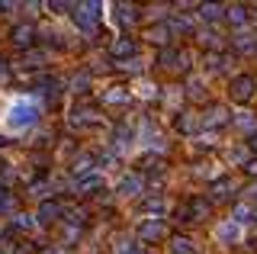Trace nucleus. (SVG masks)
<instances>
[{"mask_svg": "<svg viewBox=\"0 0 257 254\" xmlns=\"http://www.w3.org/2000/svg\"><path fill=\"white\" fill-rule=\"evenodd\" d=\"M39 119H42V106H39L36 100L16 97L4 113V125H7V132H26V129H32V125L39 122Z\"/></svg>", "mask_w": 257, "mask_h": 254, "instance_id": "nucleus-1", "label": "nucleus"}, {"mask_svg": "<svg viewBox=\"0 0 257 254\" xmlns=\"http://www.w3.org/2000/svg\"><path fill=\"white\" fill-rule=\"evenodd\" d=\"M103 13H106V7H103L100 0H87V4H77L74 7V23H77L80 29H87V33H90L96 23L103 20Z\"/></svg>", "mask_w": 257, "mask_h": 254, "instance_id": "nucleus-2", "label": "nucleus"}, {"mask_svg": "<svg viewBox=\"0 0 257 254\" xmlns=\"http://www.w3.org/2000/svg\"><path fill=\"white\" fill-rule=\"evenodd\" d=\"M254 90H257L254 77L251 74H238L235 81H231V87H228V97H231V103H247L254 97Z\"/></svg>", "mask_w": 257, "mask_h": 254, "instance_id": "nucleus-3", "label": "nucleus"}, {"mask_svg": "<svg viewBox=\"0 0 257 254\" xmlns=\"http://www.w3.org/2000/svg\"><path fill=\"white\" fill-rule=\"evenodd\" d=\"M164 232H167V225H164L161 219H142L139 228H135V238H139V241H145V244H151V241H161V238H164Z\"/></svg>", "mask_w": 257, "mask_h": 254, "instance_id": "nucleus-4", "label": "nucleus"}, {"mask_svg": "<svg viewBox=\"0 0 257 254\" xmlns=\"http://www.w3.org/2000/svg\"><path fill=\"white\" fill-rule=\"evenodd\" d=\"M142 187H145V177H142L139 171H132V174H125V177L119 180L116 193H119V196H139V193H142Z\"/></svg>", "mask_w": 257, "mask_h": 254, "instance_id": "nucleus-5", "label": "nucleus"}, {"mask_svg": "<svg viewBox=\"0 0 257 254\" xmlns=\"http://www.w3.org/2000/svg\"><path fill=\"white\" fill-rule=\"evenodd\" d=\"M241 222H235V219H228V222H222L219 228H215V238H219L222 244H235V241H241Z\"/></svg>", "mask_w": 257, "mask_h": 254, "instance_id": "nucleus-6", "label": "nucleus"}, {"mask_svg": "<svg viewBox=\"0 0 257 254\" xmlns=\"http://www.w3.org/2000/svg\"><path fill=\"white\" fill-rule=\"evenodd\" d=\"M112 58H128V55H135V42H132V36H119L116 42H112Z\"/></svg>", "mask_w": 257, "mask_h": 254, "instance_id": "nucleus-7", "label": "nucleus"}, {"mask_svg": "<svg viewBox=\"0 0 257 254\" xmlns=\"http://www.w3.org/2000/svg\"><path fill=\"white\" fill-rule=\"evenodd\" d=\"M164 209H167V206H164V200H161V196H151V200H145V203L139 206V212H145L148 219H161V216H164Z\"/></svg>", "mask_w": 257, "mask_h": 254, "instance_id": "nucleus-8", "label": "nucleus"}, {"mask_svg": "<svg viewBox=\"0 0 257 254\" xmlns=\"http://www.w3.org/2000/svg\"><path fill=\"white\" fill-rule=\"evenodd\" d=\"M61 216V203H55V200H45L42 206H39V222L42 225H48V222H55Z\"/></svg>", "mask_w": 257, "mask_h": 254, "instance_id": "nucleus-9", "label": "nucleus"}, {"mask_svg": "<svg viewBox=\"0 0 257 254\" xmlns=\"http://www.w3.org/2000/svg\"><path fill=\"white\" fill-rule=\"evenodd\" d=\"M161 65L164 68H187V55L177 49H164L161 52Z\"/></svg>", "mask_w": 257, "mask_h": 254, "instance_id": "nucleus-10", "label": "nucleus"}, {"mask_svg": "<svg viewBox=\"0 0 257 254\" xmlns=\"http://www.w3.org/2000/svg\"><path fill=\"white\" fill-rule=\"evenodd\" d=\"M128 97H132L128 87H109V90L103 93V103H106V106H119V103H128Z\"/></svg>", "mask_w": 257, "mask_h": 254, "instance_id": "nucleus-11", "label": "nucleus"}, {"mask_svg": "<svg viewBox=\"0 0 257 254\" xmlns=\"http://www.w3.org/2000/svg\"><path fill=\"white\" fill-rule=\"evenodd\" d=\"M206 216H209V203L203 200V196H196V200L187 203V219L196 222V219H206Z\"/></svg>", "mask_w": 257, "mask_h": 254, "instance_id": "nucleus-12", "label": "nucleus"}, {"mask_svg": "<svg viewBox=\"0 0 257 254\" xmlns=\"http://www.w3.org/2000/svg\"><path fill=\"white\" fill-rule=\"evenodd\" d=\"M171 23H158V26H151L148 29V39H151V42H158V45H167V42H171Z\"/></svg>", "mask_w": 257, "mask_h": 254, "instance_id": "nucleus-13", "label": "nucleus"}, {"mask_svg": "<svg viewBox=\"0 0 257 254\" xmlns=\"http://www.w3.org/2000/svg\"><path fill=\"white\" fill-rule=\"evenodd\" d=\"M32 36H36V29L26 26V23H20V26L13 29V42L20 45V49H26V45H32Z\"/></svg>", "mask_w": 257, "mask_h": 254, "instance_id": "nucleus-14", "label": "nucleus"}, {"mask_svg": "<svg viewBox=\"0 0 257 254\" xmlns=\"http://www.w3.org/2000/svg\"><path fill=\"white\" fill-rule=\"evenodd\" d=\"M199 17L209 20V23H215V20L225 17V7L222 4H203V7H199Z\"/></svg>", "mask_w": 257, "mask_h": 254, "instance_id": "nucleus-15", "label": "nucleus"}, {"mask_svg": "<svg viewBox=\"0 0 257 254\" xmlns=\"http://www.w3.org/2000/svg\"><path fill=\"white\" fill-rule=\"evenodd\" d=\"M112 10H116L119 23H125V26H132V23L139 20V7H125V4H119V7H112Z\"/></svg>", "mask_w": 257, "mask_h": 254, "instance_id": "nucleus-16", "label": "nucleus"}, {"mask_svg": "<svg viewBox=\"0 0 257 254\" xmlns=\"http://www.w3.org/2000/svg\"><path fill=\"white\" fill-rule=\"evenodd\" d=\"M171 254H199V251H196V244H193L190 238L177 235V238H174V244H171Z\"/></svg>", "mask_w": 257, "mask_h": 254, "instance_id": "nucleus-17", "label": "nucleus"}, {"mask_svg": "<svg viewBox=\"0 0 257 254\" xmlns=\"http://www.w3.org/2000/svg\"><path fill=\"white\" fill-rule=\"evenodd\" d=\"M100 184H103L100 174H87V177L77 180V190H80V193H93V190H100Z\"/></svg>", "mask_w": 257, "mask_h": 254, "instance_id": "nucleus-18", "label": "nucleus"}, {"mask_svg": "<svg viewBox=\"0 0 257 254\" xmlns=\"http://www.w3.org/2000/svg\"><path fill=\"white\" fill-rule=\"evenodd\" d=\"M225 17L235 23V26H244V23H247V7H241V4H235V7H225Z\"/></svg>", "mask_w": 257, "mask_h": 254, "instance_id": "nucleus-19", "label": "nucleus"}, {"mask_svg": "<svg viewBox=\"0 0 257 254\" xmlns=\"http://www.w3.org/2000/svg\"><path fill=\"white\" fill-rule=\"evenodd\" d=\"M231 193H235V187H231V184H228L225 177H222V180H215V184H212V196H215V200H228Z\"/></svg>", "mask_w": 257, "mask_h": 254, "instance_id": "nucleus-20", "label": "nucleus"}, {"mask_svg": "<svg viewBox=\"0 0 257 254\" xmlns=\"http://www.w3.org/2000/svg\"><path fill=\"white\" fill-rule=\"evenodd\" d=\"M203 122L206 125H225V122H228V113H225L222 106H215V109H209V116L203 119Z\"/></svg>", "mask_w": 257, "mask_h": 254, "instance_id": "nucleus-21", "label": "nucleus"}, {"mask_svg": "<svg viewBox=\"0 0 257 254\" xmlns=\"http://www.w3.org/2000/svg\"><path fill=\"white\" fill-rule=\"evenodd\" d=\"M90 161H93L90 155H80L77 161H74V174H77V180H80V177H87V174H93V171H90V168H93Z\"/></svg>", "mask_w": 257, "mask_h": 254, "instance_id": "nucleus-22", "label": "nucleus"}, {"mask_svg": "<svg viewBox=\"0 0 257 254\" xmlns=\"http://www.w3.org/2000/svg\"><path fill=\"white\" fill-rule=\"evenodd\" d=\"M116 254H139V241H135V238H122V241L116 244Z\"/></svg>", "mask_w": 257, "mask_h": 254, "instance_id": "nucleus-23", "label": "nucleus"}, {"mask_svg": "<svg viewBox=\"0 0 257 254\" xmlns=\"http://www.w3.org/2000/svg\"><path fill=\"white\" fill-rule=\"evenodd\" d=\"M235 45H238V49H257V42L251 39V33H244V29L235 36Z\"/></svg>", "mask_w": 257, "mask_h": 254, "instance_id": "nucleus-24", "label": "nucleus"}, {"mask_svg": "<svg viewBox=\"0 0 257 254\" xmlns=\"http://www.w3.org/2000/svg\"><path fill=\"white\" fill-rule=\"evenodd\" d=\"M187 93H190L193 100H199V97H203V84H199L196 77H193V81H190V90H187Z\"/></svg>", "mask_w": 257, "mask_h": 254, "instance_id": "nucleus-25", "label": "nucleus"}, {"mask_svg": "<svg viewBox=\"0 0 257 254\" xmlns=\"http://www.w3.org/2000/svg\"><path fill=\"white\" fill-rule=\"evenodd\" d=\"M16 225L29 232V228H36V219H32V216H16Z\"/></svg>", "mask_w": 257, "mask_h": 254, "instance_id": "nucleus-26", "label": "nucleus"}, {"mask_svg": "<svg viewBox=\"0 0 257 254\" xmlns=\"http://www.w3.org/2000/svg\"><path fill=\"white\" fill-rule=\"evenodd\" d=\"M238 125H241V129H251V125H254V116L241 113V116H238Z\"/></svg>", "mask_w": 257, "mask_h": 254, "instance_id": "nucleus-27", "label": "nucleus"}, {"mask_svg": "<svg viewBox=\"0 0 257 254\" xmlns=\"http://www.w3.org/2000/svg\"><path fill=\"white\" fill-rule=\"evenodd\" d=\"M183 132H193V129H196V116H183Z\"/></svg>", "mask_w": 257, "mask_h": 254, "instance_id": "nucleus-28", "label": "nucleus"}, {"mask_svg": "<svg viewBox=\"0 0 257 254\" xmlns=\"http://www.w3.org/2000/svg\"><path fill=\"white\" fill-rule=\"evenodd\" d=\"M10 206V193H7V187H0V209H7Z\"/></svg>", "mask_w": 257, "mask_h": 254, "instance_id": "nucleus-29", "label": "nucleus"}, {"mask_svg": "<svg viewBox=\"0 0 257 254\" xmlns=\"http://www.w3.org/2000/svg\"><path fill=\"white\" fill-rule=\"evenodd\" d=\"M244 171H247V174H257V158H251V161L244 164Z\"/></svg>", "mask_w": 257, "mask_h": 254, "instance_id": "nucleus-30", "label": "nucleus"}, {"mask_svg": "<svg viewBox=\"0 0 257 254\" xmlns=\"http://www.w3.org/2000/svg\"><path fill=\"white\" fill-rule=\"evenodd\" d=\"M251 152H257V132L251 136Z\"/></svg>", "mask_w": 257, "mask_h": 254, "instance_id": "nucleus-31", "label": "nucleus"}, {"mask_svg": "<svg viewBox=\"0 0 257 254\" xmlns=\"http://www.w3.org/2000/svg\"><path fill=\"white\" fill-rule=\"evenodd\" d=\"M10 7H13V4H0V13H7V10H10Z\"/></svg>", "mask_w": 257, "mask_h": 254, "instance_id": "nucleus-32", "label": "nucleus"}, {"mask_svg": "<svg viewBox=\"0 0 257 254\" xmlns=\"http://www.w3.org/2000/svg\"><path fill=\"white\" fill-rule=\"evenodd\" d=\"M4 145H7V139H4V136H0V148H4Z\"/></svg>", "mask_w": 257, "mask_h": 254, "instance_id": "nucleus-33", "label": "nucleus"}]
</instances>
